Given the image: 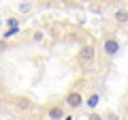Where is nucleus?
<instances>
[{
    "label": "nucleus",
    "mask_w": 128,
    "mask_h": 120,
    "mask_svg": "<svg viewBox=\"0 0 128 120\" xmlns=\"http://www.w3.org/2000/svg\"><path fill=\"white\" fill-rule=\"evenodd\" d=\"M64 105L70 107V109H79V107H83V94L79 92V90H70V92L66 94V99H64Z\"/></svg>",
    "instance_id": "obj_1"
},
{
    "label": "nucleus",
    "mask_w": 128,
    "mask_h": 120,
    "mask_svg": "<svg viewBox=\"0 0 128 120\" xmlns=\"http://www.w3.org/2000/svg\"><path fill=\"white\" fill-rule=\"evenodd\" d=\"M94 56H96V47L94 45H81L77 51V58L81 60V62H94Z\"/></svg>",
    "instance_id": "obj_2"
},
{
    "label": "nucleus",
    "mask_w": 128,
    "mask_h": 120,
    "mask_svg": "<svg viewBox=\"0 0 128 120\" xmlns=\"http://www.w3.org/2000/svg\"><path fill=\"white\" fill-rule=\"evenodd\" d=\"M102 49H105V54L109 56V58H113V56L120 54V41H118L115 37L105 39V43H102Z\"/></svg>",
    "instance_id": "obj_3"
},
{
    "label": "nucleus",
    "mask_w": 128,
    "mask_h": 120,
    "mask_svg": "<svg viewBox=\"0 0 128 120\" xmlns=\"http://www.w3.org/2000/svg\"><path fill=\"white\" fill-rule=\"evenodd\" d=\"M64 107L62 105H51L49 109H47V118L49 120H64Z\"/></svg>",
    "instance_id": "obj_4"
},
{
    "label": "nucleus",
    "mask_w": 128,
    "mask_h": 120,
    "mask_svg": "<svg viewBox=\"0 0 128 120\" xmlns=\"http://www.w3.org/2000/svg\"><path fill=\"white\" fill-rule=\"evenodd\" d=\"M113 19H115V24H120V26L128 24V9H115Z\"/></svg>",
    "instance_id": "obj_5"
},
{
    "label": "nucleus",
    "mask_w": 128,
    "mask_h": 120,
    "mask_svg": "<svg viewBox=\"0 0 128 120\" xmlns=\"http://www.w3.org/2000/svg\"><path fill=\"white\" fill-rule=\"evenodd\" d=\"M98 101H100V94H98V92H92L88 99H83V105L90 107V109H94V107L98 105Z\"/></svg>",
    "instance_id": "obj_6"
},
{
    "label": "nucleus",
    "mask_w": 128,
    "mask_h": 120,
    "mask_svg": "<svg viewBox=\"0 0 128 120\" xmlns=\"http://www.w3.org/2000/svg\"><path fill=\"white\" fill-rule=\"evenodd\" d=\"M17 32H19V28H6L4 32H2V41L9 43V39H11V37H15Z\"/></svg>",
    "instance_id": "obj_7"
},
{
    "label": "nucleus",
    "mask_w": 128,
    "mask_h": 120,
    "mask_svg": "<svg viewBox=\"0 0 128 120\" xmlns=\"http://www.w3.org/2000/svg\"><path fill=\"white\" fill-rule=\"evenodd\" d=\"M4 24H6L9 28H19V19H17V17H6Z\"/></svg>",
    "instance_id": "obj_8"
},
{
    "label": "nucleus",
    "mask_w": 128,
    "mask_h": 120,
    "mask_svg": "<svg viewBox=\"0 0 128 120\" xmlns=\"http://www.w3.org/2000/svg\"><path fill=\"white\" fill-rule=\"evenodd\" d=\"M43 37H45V34H43L41 30H36V32L32 34V41H36V43H38V41H43Z\"/></svg>",
    "instance_id": "obj_9"
},
{
    "label": "nucleus",
    "mask_w": 128,
    "mask_h": 120,
    "mask_svg": "<svg viewBox=\"0 0 128 120\" xmlns=\"http://www.w3.org/2000/svg\"><path fill=\"white\" fill-rule=\"evenodd\" d=\"M86 120H105V118H102V116L100 114H96V111H92V114L90 116H88V118Z\"/></svg>",
    "instance_id": "obj_10"
},
{
    "label": "nucleus",
    "mask_w": 128,
    "mask_h": 120,
    "mask_svg": "<svg viewBox=\"0 0 128 120\" xmlns=\"http://www.w3.org/2000/svg\"><path fill=\"white\" fill-rule=\"evenodd\" d=\"M30 9H32V5H30V2H26V5H19V11H24V13H28Z\"/></svg>",
    "instance_id": "obj_11"
},
{
    "label": "nucleus",
    "mask_w": 128,
    "mask_h": 120,
    "mask_svg": "<svg viewBox=\"0 0 128 120\" xmlns=\"http://www.w3.org/2000/svg\"><path fill=\"white\" fill-rule=\"evenodd\" d=\"M107 120H120V116L115 114V111H109V114H107Z\"/></svg>",
    "instance_id": "obj_12"
},
{
    "label": "nucleus",
    "mask_w": 128,
    "mask_h": 120,
    "mask_svg": "<svg viewBox=\"0 0 128 120\" xmlns=\"http://www.w3.org/2000/svg\"><path fill=\"white\" fill-rule=\"evenodd\" d=\"M6 47H9V43H6V41H2V39H0V51H4Z\"/></svg>",
    "instance_id": "obj_13"
},
{
    "label": "nucleus",
    "mask_w": 128,
    "mask_h": 120,
    "mask_svg": "<svg viewBox=\"0 0 128 120\" xmlns=\"http://www.w3.org/2000/svg\"><path fill=\"white\" fill-rule=\"evenodd\" d=\"M2 24H4V19H2V17H0V28H2Z\"/></svg>",
    "instance_id": "obj_14"
},
{
    "label": "nucleus",
    "mask_w": 128,
    "mask_h": 120,
    "mask_svg": "<svg viewBox=\"0 0 128 120\" xmlns=\"http://www.w3.org/2000/svg\"><path fill=\"white\" fill-rule=\"evenodd\" d=\"M64 120H73V118H70V116H64Z\"/></svg>",
    "instance_id": "obj_15"
},
{
    "label": "nucleus",
    "mask_w": 128,
    "mask_h": 120,
    "mask_svg": "<svg viewBox=\"0 0 128 120\" xmlns=\"http://www.w3.org/2000/svg\"><path fill=\"white\" fill-rule=\"evenodd\" d=\"M47 120H49V118H47Z\"/></svg>",
    "instance_id": "obj_16"
}]
</instances>
